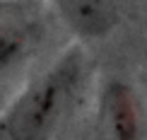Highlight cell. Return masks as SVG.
Instances as JSON below:
<instances>
[{
  "mask_svg": "<svg viewBox=\"0 0 147 140\" xmlns=\"http://www.w3.org/2000/svg\"><path fill=\"white\" fill-rule=\"evenodd\" d=\"M99 140H145V114L135 89L128 82L106 80L96 97Z\"/></svg>",
  "mask_w": 147,
  "mask_h": 140,
  "instance_id": "7a4b0ae2",
  "label": "cell"
},
{
  "mask_svg": "<svg viewBox=\"0 0 147 140\" xmlns=\"http://www.w3.org/2000/svg\"><path fill=\"white\" fill-rule=\"evenodd\" d=\"M60 22L80 39H104L121 20L118 0H53Z\"/></svg>",
  "mask_w": 147,
  "mask_h": 140,
  "instance_id": "3957f363",
  "label": "cell"
},
{
  "mask_svg": "<svg viewBox=\"0 0 147 140\" xmlns=\"http://www.w3.org/2000/svg\"><path fill=\"white\" fill-rule=\"evenodd\" d=\"M87 60L77 46L65 48L51 65L27 82L5 114L0 133L5 140H53L75 109L84 85Z\"/></svg>",
  "mask_w": 147,
  "mask_h": 140,
  "instance_id": "6da1fadb",
  "label": "cell"
},
{
  "mask_svg": "<svg viewBox=\"0 0 147 140\" xmlns=\"http://www.w3.org/2000/svg\"><path fill=\"white\" fill-rule=\"evenodd\" d=\"M36 41L34 24L22 20L20 15L0 12V72L20 65L32 53Z\"/></svg>",
  "mask_w": 147,
  "mask_h": 140,
  "instance_id": "277c9868",
  "label": "cell"
}]
</instances>
